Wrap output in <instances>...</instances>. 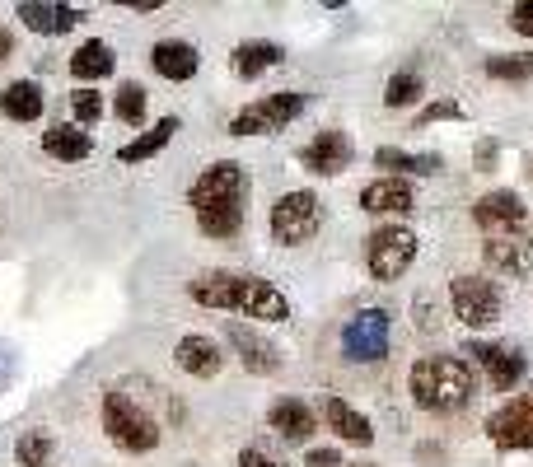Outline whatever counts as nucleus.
<instances>
[{"label":"nucleus","instance_id":"25","mask_svg":"<svg viewBox=\"0 0 533 467\" xmlns=\"http://www.w3.org/2000/svg\"><path fill=\"white\" fill-rule=\"evenodd\" d=\"M375 164H379V169H389V178H407V173L431 178V173L445 169V159H440V155H412V150H398V145H379Z\"/></svg>","mask_w":533,"mask_h":467},{"label":"nucleus","instance_id":"35","mask_svg":"<svg viewBox=\"0 0 533 467\" xmlns=\"http://www.w3.org/2000/svg\"><path fill=\"white\" fill-rule=\"evenodd\" d=\"M496 155H501V145H496V141H482V145H477V150H473L477 173H491V169H496Z\"/></svg>","mask_w":533,"mask_h":467},{"label":"nucleus","instance_id":"18","mask_svg":"<svg viewBox=\"0 0 533 467\" xmlns=\"http://www.w3.org/2000/svg\"><path fill=\"white\" fill-rule=\"evenodd\" d=\"M173 360H178V369L192 374V379H216L220 365H225L220 346L211 337H202V332H192V337L178 341V346H173Z\"/></svg>","mask_w":533,"mask_h":467},{"label":"nucleus","instance_id":"6","mask_svg":"<svg viewBox=\"0 0 533 467\" xmlns=\"http://www.w3.org/2000/svg\"><path fill=\"white\" fill-rule=\"evenodd\" d=\"M300 113H304V94L300 89H281V94H267V99L239 108L230 117V136H272V131H286Z\"/></svg>","mask_w":533,"mask_h":467},{"label":"nucleus","instance_id":"1","mask_svg":"<svg viewBox=\"0 0 533 467\" xmlns=\"http://www.w3.org/2000/svg\"><path fill=\"white\" fill-rule=\"evenodd\" d=\"M188 206L197 215V229L206 239H234L244 229V206H248V169L239 159H216L211 169L197 173L188 192Z\"/></svg>","mask_w":533,"mask_h":467},{"label":"nucleus","instance_id":"2","mask_svg":"<svg viewBox=\"0 0 533 467\" xmlns=\"http://www.w3.org/2000/svg\"><path fill=\"white\" fill-rule=\"evenodd\" d=\"M188 295L202 309H225L239 318H262V323H286L290 299L262 276H244V271H202L197 281H188Z\"/></svg>","mask_w":533,"mask_h":467},{"label":"nucleus","instance_id":"8","mask_svg":"<svg viewBox=\"0 0 533 467\" xmlns=\"http://www.w3.org/2000/svg\"><path fill=\"white\" fill-rule=\"evenodd\" d=\"M389 337H393L389 309H361L351 313L342 327V355L356 360V365H375V360L389 355Z\"/></svg>","mask_w":533,"mask_h":467},{"label":"nucleus","instance_id":"37","mask_svg":"<svg viewBox=\"0 0 533 467\" xmlns=\"http://www.w3.org/2000/svg\"><path fill=\"white\" fill-rule=\"evenodd\" d=\"M239 467H281L272 458V453H262V449H244L239 453Z\"/></svg>","mask_w":533,"mask_h":467},{"label":"nucleus","instance_id":"39","mask_svg":"<svg viewBox=\"0 0 533 467\" xmlns=\"http://www.w3.org/2000/svg\"><path fill=\"white\" fill-rule=\"evenodd\" d=\"M131 10H141V15H155L159 0H131Z\"/></svg>","mask_w":533,"mask_h":467},{"label":"nucleus","instance_id":"38","mask_svg":"<svg viewBox=\"0 0 533 467\" xmlns=\"http://www.w3.org/2000/svg\"><path fill=\"white\" fill-rule=\"evenodd\" d=\"M10 52H15V33H10L5 24H0V61L10 57Z\"/></svg>","mask_w":533,"mask_h":467},{"label":"nucleus","instance_id":"31","mask_svg":"<svg viewBox=\"0 0 533 467\" xmlns=\"http://www.w3.org/2000/svg\"><path fill=\"white\" fill-rule=\"evenodd\" d=\"M113 113H117V122H127V127H136V122L145 117V89L136 85V80H127V85L117 89Z\"/></svg>","mask_w":533,"mask_h":467},{"label":"nucleus","instance_id":"29","mask_svg":"<svg viewBox=\"0 0 533 467\" xmlns=\"http://www.w3.org/2000/svg\"><path fill=\"white\" fill-rule=\"evenodd\" d=\"M15 453H19V463H24V467H52L57 444H52V435H47V430H29V435H19Z\"/></svg>","mask_w":533,"mask_h":467},{"label":"nucleus","instance_id":"12","mask_svg":"<svg viewBox=\"0 0 533 467\" xmlns=\"http://www.w3.org/2000/svg\"><path fill=\"white\" fill-rule=\"evenodd\" d=\"M351 155H356V150H351V136L337 131V127H328V131H318L314 141L300 150V164L314 173V178H337V173L351 169Z\"/></svg>","mask_w":533,"mask_h":467},{"label":"nucleus","instance_id":"36","mask_svg":"<svg viewBox=\"0 0 533 467\" xmlns=\"http://www.w3.org/2000/svg\"><path fill=\"white\" fill-rule=\"evenodd\" d=\"M304 467H342V453L337 449H309L304 453Z\"/></svg>","mask_w":533,"mask_h":467},{"label":"nucleus","instance_id":"3","mask_svg":"<svg viewBox=\"0 0 533 467\" xmlns=\"http://www.w3.org/2000/svg\"><path fill=\"white\" fill-rule=\"evenodd\" d=\"M407 388H412V402L431 416H449V411H463L477 393V374L463 355H421L412 374H407Z\"/></svg>","mask_w":533,"mask_h":467},{"label":"nucleus","instance_id":"26","mask_svg":"<svg viewBox=\"0 0 533 467\" xmlns=\"http://www.w3.org/2000/svg\"><path fill=\"white\" fill-rule=\"evenodd\" d=\"M71 71H75V80H108V75L117 71V57H113V47L103 43V38H89V43H80L71 52Z\"/></svg>","mask_w":533,"mask_h":467},{"label":"nucleus","instance_id":"27","mask_svg":"<svg viewBox=\"0 0 533 467\" xmlns=\"http://www.w3.org/2000/svg\"><path fill=\"white\" fill-rule=\"evenodd\" d=\"M43 150L52 159H61V164H80V159H89V150H94V136L89 131H80V127H52V131H43Z\"/></svg>","mask_w":533,"mask_h":467},{"label":"nucleus","instance_id":"28","mask_svg":"<svg viewBox=\"0 0 533 467\" xmlns=\"http://www.w3.org/2000/svg\"><path fill=\"white\" fill-rule=\"evenodd\" d=\"M487 75L505 80V85L533 80V52H496V57H487Z\"/></svg>","mask_w":533,"mask_h":467},{"label":"nucleus","instance_id":"22","mask_svg":"<svg viewBox=\"0 0 533 467\" xmlns=\"http://www.w3.org/2000/svg\"><path fill=\"white\" fill-rule=\"evenodd\" d=\"M286 61V52H281V43H267V38H253V43H239L230 52V66L239 80H258V75H267L272 66H281Z\"/></svg>","mask_w":533,"mask_h":467},{"label":"nucleus","instance_id":"24","mask_svg":"<svg viewBox=\"0 0 533 467\" xmlns=\"http://www.w3.org/2000/svg\"><path fill=\"white\" fill-rule=\"evenodd\" d=\"M43 89L38 80H15V85L0 89V113L10 117V122H38L43 117Z\"/></svg>","mask_w":533,"mask_h":467},{"label":"nucleus","instance_id":"7","mask_svg":"<svg viewBox=\"0 0 533 467\" xmlns=\"http://www.w3.org/2000/svg\"><path fill=\"white\" fill-rule=\"evenodd\" d=\"M412 262H417V234L407 225H379L365 239V267L375 281H398Z\"/></svg>","mask_w":533,"mask_h":467},{"label":"nucleus","instance_id":"23","mask_svg":"<svg viewBox=\"0 0 533 467\" xmlns=\"http://www.w3.org/2000/svg\"><path fill=\"white\" fill-rule=\"evenodd\" d=\"M178 131H183V122H178V117H159L150 131H141L136 141L122 145V150H117V159H122V164H145V159H155L159 150L178 136Z\"/></svg>","mask_w":533,"mask_h":467},{"label":"nucleus","instance_id":"17","mask_svg":"<svg viewBox=\"0 0 533 467\" xmlns=\"http://www.w3.org/2000/svg\"><path fill=\"white\" fill-rule=\"evenodd\" d=\"M15 15L29 24L33 33H71L80 19H85V10L80 5H43V0H19L15 5Z\"/></svg>","mask_w":533,"mask_h":467},{"label":"nucleus","instance_id":"19","mask_svg":"<svg viewBox=\"0 0 533 467\" xmlns=\"http://www.w3.org/2000/svg\"><path fill=\"white\" fill-rule=\"evenodd\" d=\"M323 421H328V430H337L346 444H361V449L365 444H375V425L365 421L361 411L337 393H323Z\"/></svg>","mask_w":533,"mask_h":467},{"label":"nucleus","instance_id":"13","mask_svg":"<svg viewBox=\"0 0 533 467\" xmlns=\"http://www.w3.org/2000/svg\"><path fill=\"white\" fill-rule=\"evenodd\" d=\"M473 225L496 239V234H510V229H524L529 225V211H524V201L515 192H487V197H477L473 206Z\"/></svg>","mask_w":533,"mask_h":467},{"label":"nucleus","instance_id":"4","mask_svg":"<svg viewBox=\"0 0 533 467\" xmlns=\"http://www.w3.org/2000/svg\"><path fill=\"white\" fill-rule=\"evenodd\" d=\"M103 430H108V439H113L117 449H127V453H150L159 444V421L136 397L117 393V388L103 393Z\"/></svg>","mask_w":533,"mask_h":467},{"label":"nucleus","instance_id":"10","mask_svg":"<svg viewBox=\"0 0 533 467\" xmlns=\"http://www.w3.org/2000/svg\"><path fill=\"white\" fill-rule=\"evenodd\" d=\"M459 355L468 360V365H477L482 374H487V383L496 388V393H510V388L524 379V369H529L524 351H515V346H501V341H468Z\"/></svg>","mask_w":533,"mask_h":467},{"label":"nucleus","instance_id":"33","mask_svg":"<svg viewBox=\"0 0 533 467\" xmlns=\"http://www.w3.org/2000/svg\"><path fill=\"white\" fill-rule=\"evenodd\" d=\"M454 117H463V108L454 99H440V103H426L417 113V127H431V122H454Z\"/></svg>","mask_w":533,"mask_h":467},{"label":"nucleus","instance_id":"30","mask_svg":"<svg viewBox=\"0 0 533 467\" xmlns=\"http://www.w3.org/2000/svg\"><path fill=\"white\" fill-rule=\"evenodd\" d=\"M421 94H426V85H421L417 71H398L389 85H384V103H389V108H407V103H417Z\"/></svg>","mask_w":533,"mask_h":467},{"label":"nucleus","instance_id":"32","mask_svg":"<svg viewBox=\"0 0 533 467\" xmlns=\"http://www.w3.org/2000/svg\"><path fill=\"white\" fill-rule=\"evenodd\" d=\"M71 113H75V122L94 127V122L103 117V94H94V89H75V94H71Z\"/></svg>","mask_w":533,"mask_h":467},{"label":"nucleus","instance_id":"20","mask_svg":"<svg viewBox=\"0 0 533 467\" xmlns=\"http://www.w3.org/2000/svg\"><path fill=\"white\" fill-rule=\"evenodd\" d=\"M267 421H272V430L281 439H290V444H304V439L318 430L314 407H309V402H300V397H276L272 411H267Z\"/></svg>","mask_w":533,"mask_h":467},{"label":"nucleus","instance_id":"34","mask_svg":"<svg viewBox=\"0 0 533 467\" xmlns=\"http://www.w3.org/2000/svg\"><path fill=\"white\" fill-rule=\"evenodd\" d=\"M510 29L524 33V38H533V0H519L515 10H510Z\"/></svg>","mask_w":533,"mask_h":467},{"label":"nucleus","instance_id":"5","mask_svg":"<svg viewBox=\"0 0 533 467\" xmlns=\"http://www.w3.org/2000/svg\"><path fill=\"white\" fill-rule=\"evenodd\" d=\"M318 225H323V201H318L309 187H295V192H286V197H276L272 239L281 243V248H300V243H309L318 234Z\"/></svg>","mask_w":533,"mask_h":467},{"label":"nucleus","instance_id":"14","mask_svg":"<svg viewBox=\"0 0 533 467\" xmlns=\"http://www.w3.org/2000/svg\"><path fill=\"white\" fill-rule=\"evenodd\" d=\"M487 267L501 271V276H529L533 271V225L487 239Z\"/></svg>","mask_w":533,"mask_h":467},{"label":"nucleus","instance_id":"15","mask_svg":"<svg viewBox=\"0 0 533 467\" xmlns=\"http://www.w3.org/2000/svg\"><path fill=\"white\" fill-rule=\"evenodd\" d=\"M361 206L370 215H407L417 206V192L407 178H375L361 187Z\"/></svg>","mask_w":533,"mask_h":467},{"label":"nucleus","instance_id":"16","mask_svg":"<svg viewBox=\"0 0 533 467\" xmlns=\"http://www.w3.org/2000/svg\"><path fill=\"white\" fill-rule=\"evenodd\" d=\"M225 337H230V346L239 351V360H244L248 374H276V369H281V355H276V346L267 337H258L253 327L230 323V327H225Z\"/></svg>","mask_w":533,"mask_h":467},{"label":"nucleus","instance_id":"21","mask_svg":"<svg viewBox=\"0 0 533 467\" xmlns=\"http://www.w3.org/2000/svg\"><path fill=\"white\" fill-rule=\"evenodd\" d=\"M150 66H155V75H164V80H192L197 66H202V57H197V47L183 43V38H164V43L150 47Z\"/></svg>","mask_w":533,"mask_h":467},{"label":"nucleus","instance_id":"9","mask_svg":"<svg viewBox=\"0 0 533 467\" xmlns=\"http://www.w3.org/2000/svg\"><path fill=\"white\" fill-rule=\"evenodd\" d=\"M449 304H454V318L463 327H491L505 309V295L487 276H454L449 281Z\"/></svg>","mask_w":533,"mask_h":467},{"label":"nucleus","instance_id":"11","mask_svg":"<svg viewBox=\"0 0 533 467\" xmlns=\"http://www.w3.org/2000/svg\"><path fill=\"white\" fill-rule=\"evenodd\" d=\"M487 439L496 449L515 453V449H533V388L529 393L510 397L505 407H496L487 416Z\"/></svg>","mask_w":533,"mask_h":467}]
</instances>
